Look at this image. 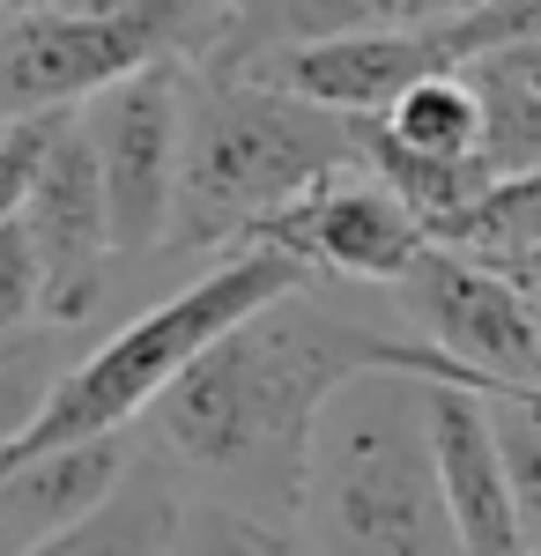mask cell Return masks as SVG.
<instances>
[{
    "mask_svg": "<svg viewBox=\"0 0 541 556\" xmlns=\"http://www.w3.org/2000/svg\"><path fill=\"white\" fill-rule=\"evenodd\" d=\"M223 8L230 0H156V8L112 15V23L60 15V8L15 15L0 30V127L8 119H45V112H83L104 89L134 83L164 60L201 67L215 52Z\"/></svg>",
    "mask_w": 541,
    "mask_h": 556,
    "instance_id": "5",
    "label": "cell"
},
{
    "mask_svg": "<svg viewBox=\"0 0 541 556\" xmlns=\"http://www.w3.org/2000/svg\"><path fill=\"white\" fill-rule=\"evenodd\" d=\"M372 371L475 386L460 364L423 349L416 334L372 327L364 312H341L319 282H304L290 298H275L267 312H252L238 334H223L156 401V445L186 482L209 490V505L297 527L319 424Z\"/></svg>",
    "mask_w": 541,
    "mask_h": 556,
    "instance_id": "1",
    "label": "cell"
},
{
    "mask_svg": "<svg viewBox=\"0 0 541 556\" xmlns=\"http://www.w3.org/2000/svg\"><path fill=\"white\" fill-rule=\"evenodd\" d=\"M304 282L312 275L290 253L238 245L230 260H215L201 282H186L178 298L149 304L141 319H126L112 342L83 349L75 371L60 379V393L38 408V424L0 453V468L8 460H30V453H52V445H83V438H126L223 334H238L252 312H267L275 298H290Z\"/></svg>",
    "mask_w": 541,
    "mask_h": 556,
    "instance_id": "4",
    "label": "cell"
},
{
    "mask_svg": "<svg viewBox=\"0 0 541 556\" xmlns=\"http://www.w3.org/2000/svg\"><path fill=\"white\" fill-rule=\"evenodd\" d=\"M45 327V260H38V238L23 223L0 230V342Z\"/></svg>",
    "mask_w": 541,
    "mask_h": 556,
    "instance_id": "19",
    "label": "cell"
},
{
    "mask_svg": "<svg viewBox=\"0 0 541 556\" xmlns=\"http://www.w3.org/2000/svg\"><path fill=\"white\" fill-rule=\"evenodd\" d=\"M45 0H8V15H38Z\"/></svg>",
    "mask_w": 541,
    "mask_h": 556,
    "instance_id": "26",
    "label": "cell"
},
{
    "mask_svg": "<svg viewBox=\"0 0 541 556\" xmlns=\"http://www.w3.org/2000/svg\"><path fill=\"white\" fill-rule=\"evenodd\" d=\"M408 371L356 379L319 424L304 482V556H467L438 490L430 416Z\"/></svg>",
    "mask_w": 541,
    "mask_h": 556,
    "instance_id": "3",
    "label": "cell"
},
{
    "mask_svg": "<svg viewBox=\"0 0 541 556\" xmlns=\"http://www.w3.org/2000/svg\"><path fill=\"white\" fill-rule=\"evenodd\" d=\"M23 230L38 238L45 260V327H83L89 312L112 290V208H104V164H97V141H89L83 112H60V127L45 141V164L30 178V201H23Z\"/></svg>",
    "mask_w": 541,
    "mask_h": 556,
    "instance_id": "9",
    "label": "cell"
},
{
    "mask_svg": "<svg viewBox=\"0 0 541 556\" xmlns=\"http://www.w3.org/2000/svg\"><path fill=\"white\" fill-rule=\"evenodd\" d=\"M438 245H453V253H467V260H490V267H512V260L541 253V164L519 172V178L482 186V193L438 230Z\"/></svg>",
    "mask_w": 541,
    "mask_h": 556,
    "instance_id": "16",
    "label": "cell"
},
{
    "mask_svg": "<svg viewBox=\"0 0 541 556\" xmlns=\"http://www.w3.org/2000/svg\"><path fill=\"white\" fill-rule=\"evenodd\" d=\"M445 67H460L445 30L438 23H401V30H364V38L282 52V60L252 67V83H275L304 104H319V112H341V119H386L423 75H445Z\"/></svg>",
    "mask_w": 541,
    "mask_h": 556,
    "instance_id": "10",
    "label": "cell"
},
{
    "mask_svg": "<svg viewBox=\"0 0 541 556\" xmlns=\"http://www.w3.org/2000/svg\"><path fill=\"white\" fill-rule=\"evenodd\" d=\"M186 519H193L186 475L164 460V445H149V453H134L119 490L38 556H186Z\"/></svg>",
    "mask_w": 541,
    "mask_h": 556,
    "instance_id": "14",
    "label": "cell"
},
{
    "mask_svg": "<svg viewBox=\"0 0 541 556\" xmlns=\"http://www.w3.org/2000/svg\"><path fill=\"white\" fill-rule=\"evenodd\" d=\"M423 349L460 364L482 393H541V304L490 260L430 245L393 290Z\"/></svg>",
    "mask_w": 541,
    "mask_h": 556,
    "instance_id": "6",
    "label": "cell"
},
{
    "mask_svg": "<svg viewBox=\"0 0 541 556\" xmlns=\"http://www.w3.org/2000/svg\"><path fill=\"white\" fill-rule=\"evenodd\" d=\"M504 275H512V282H519V290H527V298L541 304V253H527V260H512V267H504Z\"/></svg>",
    "mask_w": 541,
    "mask_h": 556,
    "instance_id": "24",
    "label": "cell"
},
{
    "mask_svg": "<svg viewBox=\"0 0 541 556\" xmlns=\"http://www.w3.org/2000/svg\"><path fill=\"white\" fill-rule=\"evenodd\" d=\"M453 60H482V52H504V45H541V0H504V8H482L467 23H438Z\"/></svg>",
    "mask_w": 541,
    "mask_h": 556,
    "instance_id": "20",
    "label": "cell"
},
{
    "mask_svg": "<svg viewBox=\"0 0 541 556\" xmlns=\"http://www.w3.org/2000/svg\"><path fill=\"white\" fill-rule=\"evenodd\" d=\"M252 245L290 253L312 282H364V290H401L423 267V253L438 245L386 178L372 172H341L327 186H312L297 208H282Z\"/></svg>",
    "mask_w": 541,
    "mask_h": 556,
    "instance_id": "8",
    "label": "cell"
},
{
    "mask_svg": "<svg viewBox=\"0 0 541 556\" xmlns=\"http://www.w3.org/2000/svg\"><path fill=\"white\" fill-rule=\"evenodd\" d=\"M45 8H60V15H89V23H112V15H141V8H156V0H45Z\"/></svg>",
    "mask_w": 541,
    "mask_h": 556,
    "instance_id": "23",
    "label": "cell"
},
{
    "mask_svg": "<svg viewBox=\"0 0 541 556\" xmlns=\"http://www.w3.org/2000/svg\"><path fill=\"white\" fill-rule=\"evenodd\" d=\"M52 127H60V112H45V119H8V134H0V230L23 223V201H30V178H38V164H45Z\"/></svg>",
    "mask_w": 541,
    "mask_h": 556,
    "instance_id": "21",
    "label": "cell"
},
{
    "mask_svg": "<svg viewBox=\"0 0 541 556\" xmlns=\"http://www.w3.org/2000/svg\"><path fill=\"white\" fill-rule=\"evenodd\" d=\"M0 134H8V127H0Z\"/></svg>",
    "mask_w": 541,
    "mask_h": 556,
    "instance_id": "28",
    "label": "cell"
},
{
    "mask_svg": "<svg viewBox=\"0 0 541 556\" xmlns=\"http://www.w3.org/2000/svg\"><path fill=\"white\" fill-rule=\"evenodd\" d=\"M490 430H498L504 475L527 519V542L541 549V393H490Z\"/></svg>",
    "mask_w": 541,
    "mask_h": 556,
    "instance_id": "17",
    "label": "cell"
},
{
    "mask_svg": "<svg viewBox=\"0 0 541 556\" xmlns=\"http://www.w3.org/2000/svg\"><path fill=\"white\" fill-rule=\"evenodd\" d=\"M467 75L482 89V172L490 186L498 178H519L541 164V89L527 83V67L512 60V52H482V60H467Z\"/></svg>",
    "mask_w": 541,
    "mask_h": 556,
    "instance_id": "15",
    "label": "cell"
},
{
    "mask_svg": "<svg viewBox=\"0 0 541 556\" xmlns=\"http://www.w3.org/2000/svg\"><path fill=\"white\" fill-rule=\"evenodd\" d=\"M364 164V119L319 112L290 89L252 75H193L186 89V164L171 253H215L230 238H260L312 186Z\"/></svg>",
    "mask_w": 541,
    "mask_h": 556,
    "instance_id": "2",
    "label": "cell"
},
{
    "mask_svg": "<svg viewBox=\"0 0 541 556\" xmlns=\"http://www.w3.org/2000/svg\"><path fill=\"white\" fill-rule=\"evenodd\" d=\"M134 468V438H83L0 468V556H38L75 534Z\"/></svg>",
    "mask_w": 541,
    "mask_h": 556,
    "instance_id": "12",
    "label": "cell"
},
{
    "mask_svg": "<svg viewBox=\"0 0 541 556\" xmlns=\"http://www.w3.org/2000/svg\"><path fill=\"white\" fill-rule=\"evenodd\" d=\"M423 416H430V460H438V490L460 527L467 556H534L527 519L504 475L498 430H490V393L475 386H423Z\"/></svg>",
    "mask_w": 541,
    "mask_h": 556,
    "instance_id": "11",
    "label": "cell"
},
{
    "mask_svg": "<svg viewBox=\"0 0 541 556\" xmlns=\"http://www.w3.org/2000/svg\"><path fill=\"white\" fill-rule=\"evenodd\" d=\"M504 52H512V60H519V67H527V83L541 89V45H504Z\"/></svg>",
    "mask_w": 541,
    "mask_h": 556,
    "instance_id": "25",
    "label": "cell"
},
{
    "mask_svg": "<svg viewBox=\"0 0 541 556\" xmlns=\"http://www.w3.org/2000/svg\"><path fill=\"white\" fill-rule=\"evenodd\" d=\"M186 556H304V542H297V527H275V519L230 513V505H193Z\"/></svg>",
    "mask_w": 541,
    "mask_h": 556,
    "instance_id": "18",
    "label": "cell"
},
{
    "mask_svg": "<svg viewBox=\"0 0 541 556\" xmlns=\"http://www.w3.org/2000/svg\"><path fill=\"white\" fill-rule=\"evenodd\" d=\"M401 23H408V0H230L215 52L193 75H252L282 52L364 38V30H401Z\"/></svg>",
    "mask_w": 541,
    "mask_h": 556,
    "instance_id": "13",
    "label": "cell"
},
{
    "mask_svg": "<svg viewBox=\"0 0 541 556\" xmlns=\"http://www.w3.org/2000/svg\"><path fill=\"white\" fill-rule=\"evenodd\" d=\"M534 556H541V549H534Z\"/></svg>",
    "mask_w": 541,
    "mask_h": 556,
    "instance_id": "29",
    "label": "cell"
},
{
    "mask_svg": "<svg viewBox=\"0 0 541 556\" xmlns=\"http://www.w3.org/2000/svg\"><path fill=\"white\" fill-rule=\"evenodd\" d=\"M8 23H15V15H8V0H0V30H8Z\"/></svg>",
    "mask_w": 541,
    "mask_h": 556,
    "instance_id": "27",
    "label": "cell"
},
{
    "mask_svg": "<svg viewBox=\"0 0 541 556\" xmlns=\"http://www.w3.org/2000/svg\"><path fill=\"white\" fill-rule=\"evenodd\" d=\"M482 8H504V0H408V23H467Z\"/></svg>",
    "mask_w": 541,
    "mask_h": 556,
    "instance_id": "22",
    "label": "cell"
},
{
    "mask_svg": "<svg viewBox=\"0 0 541 556\" xmlns=\"http://www.w3.org/2000/svg\"><path fill=\"white\" fill-rule=\"evenodd\" d=\"M186 89H193V67L164 60V67H149L134 83L104 89L97 104H83L97 164H104V208H112L119 260L171 245L178 164H186Z\"/></svg>",
    "mask_w": 541,
    "mask_h": 556,
    "instance_id": "7",
    "label": "cell"
}]
</instances>
